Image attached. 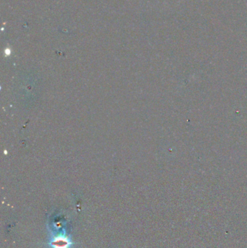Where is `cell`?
I'll use <instances>...</instances> for the list:
<instances>
[{
	"label": "cell",
	"instance_id": "obj_1",
	"mask_svg": "<svg viewBox=\"0 0 247 248\" xmlns=\"http://www.w3.org/2000/svg\"><path fill=\"white\" fill-rule=\"evenodd\" d=\"M71 244L69 239L64 236L56 237L50 242V245L53 248H70Z\"/></svg>",
	"mask_w": 247,
	"mask_h": 248
}]
</instances>
